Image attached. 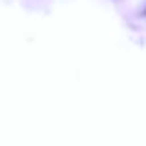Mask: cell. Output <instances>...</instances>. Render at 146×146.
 Instances as JSON below:
<instances>
[]
</instances>
